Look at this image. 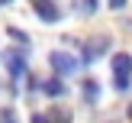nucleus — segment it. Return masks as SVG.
I'll return each mask as SVG.
<instances>
[{
  "mask_svg": "<svg viewBox=\"0 0 132 123\" xmlns=\"http://www.w3.org/2000/svg\"><path fill=\"white\" fill-rule=\"evenodd\" d=\"M3 65H6V71H10V81H13V91L19 88V81H23L26 75H29V65H26V55L23 52H16V49H6L3 55Z\"/></svg>",
  "mask_w": 132,
  "mask_h": 123,
  "instance_id": "f257e3e1",
  "label": "nucleus"
},
{
  "mask_svg": "<svg viewBox=\"0 0 132 123\" xmlns=\"http://www.w3.org/2000/svg\"><path fill=\"white\" fill-rule=\"evenodd\" d=\"M48 65H52V71L55 75H61V78H71V75H77V68H81V58H74L71 52H64V49H55L48 55Z\"/></svg>",
  "mask_w": 132,
  "mask_h": 123,
  "instance_id": "f03ea898",
  "label": "nucleus"
},
{
  "mask_svg": "<svg viewBox=\"0 0 132 123\" xmlns=\"http://www.w3.org/2000/svg\"><path fill=\"white\" fill-rule=\"evenodd\" d=\"M106 52H110V36H94V39H87V42H84L81 62H84V65H94V62H100Z\"/></svg>",
  "mask_w": 132,
  "mask_h": 123,
  "instance_id": "7ed1b4c3",
  "label": "nucleus"
},
{
  "mask_svg": "<svg viewBox=\"0 0 132 123\" xmlns=\"http://www.w3.org/2000/svg\"><path fill=\"white\" fill-rule=\"evenodd\" d=\"M36 16L42 19V23H61V19H64V13L58 10L52 0H36Z\"/></svg>",
  "mask_w": 132,
  "mask_h": 123,
  "instance_id": "20e7f679",
  "label": "nucleus"
},
{
  "mask_svg": "<svg viewBox=\"0 0 132 123\" xmlns=\"http://www.w3.org/2000/svg\"><path fill=\"white\" fill-rule=\"evenodd\" d=\"M110 65H113V75H129L132 78V55L129 52H116Z\"/></svg>",
  "mask_w": 132,
  "mask_h": 123,
  "instance_id": "39448f33",
  "label": "nucleus"
},
{
  "mask_svg": "<svg viewBox=\"0 0 132 123\" xmlns=\"http://www.w3.org/2000/svg\"><path fill=\"white\" fill-rule=\"evenodd\" d=\"M64 91H68V88H64V78H61V75H55V78H48V81H42V94H45V97H61Z\"/></svg>",
  "mask_w": 132,
  "mask_h": 123,
  "instance_id": "423d86ee",
  "label": "nucleus"
},
{
  "mask_svg": "<svg viewBox=\"0 0 132 123\" xmlns=\"http://www.w3.org/2000/svg\"><path fill=\"white\" fill-rule=\"evenodd\" d=\"M81 94H84L87 104H97L100 100V81H97V78H87V81L81 84Z\"/></svg>",
  "mask_w": 132,
  "mask_h": 123,
  "instance_id": "0eeeda50",
  "label": "nucleus"
},
{
  "mask_svg": "<svg viewBox=\"0 0 132 123\" xmlns=\"http://www.w3.org/2000/svg\"><path fill=\"white\" fill-rule=\"evenodd\" d=\"M74 10H81L84 16H90V13H97V0H74Z\"/></svg>",
  "mask_w": 132,
  "mask_h": 123,
  "instance_id": "6e6552de",
  "label": "nucleus"
},
{
  "mask_svg": "<svg viewBox=\"0 0 132 123\" xmlns=\"http://www.w3.org/2000/svg\"><path fill=\"white\" fill-rule=\"evenodd\" d=\"M113 84H116V91H119V94H126V91L132 88V81H129V75H113Z\"/></svg>",
  "mask_w": 132,
  "mask_h": 123,
  "instance_id": "1a4fd4ad",
  "label": "nucleus"
},
{
  "mask_svg": "<svg viewBox=\"0 0 132 123\" xmlns=\"http://www.w3.org/2000/svg\"><path fill=\"white\" fill-rule=\"evenodd\" d=\"M48 117H52V123H71V113H68V110H48Z\"/></svg>",
  "mask_w": 132,
  "mask_h": 123,
  "instance_id": "9d476101",
  "label": "nucleus"
},
{
  "mask_svg": "<svg viewBox=\"0 0 132 123\" xmlns=\"http://www.w3.org/2000/svg\"><path fill=\"white\" fill-rule=\"evenodd\" d=\"M6 32H10V36H13V39H16V42H19V45H23V49H26V45H29V36H26V32H23V29H16V26H10V29H6Z\"/></svg>",
  "mask_w": 132,
  "mask_h": 123,
  "instance_id": "9b49d317",
  "label": "nucleus"
},
{
  "mask_svg": "<svg viewBox=\"0 0 132 123\" xmlns=\"http://www.w3.org/2000/svg\"><path fill=\"white\" fill-rule=\"evenodd\" d=\"M0 123H19L16 120V110H13V107H3V110H0Z\"/></svg>",
  "mask_w": 132,
  "mask_h": 123,
  "instance_id": "f8f14e48",
  "label": "nucleus"
},
{
  "mask_svg": "<svg viewBox=\"0 0 132 123\" xmlns=\"http://www.w3.org/2000/svg\"><path fill=\"white\" fill-rule=\"evenodd\" d=\"M32 123H52L48 113H32Z\"/></svg>",
  "mask_w": 132,
  "mask_h": 123,
  "instance_id": "ddd939ff",
  "label": "nucleus"
},
{
  "mask_svg": "<svg viewBox=\"0 0 132 123\" xmlns=\"http://www.w3.org/2000/svg\"><path fill=\"white\" fill-rule=\"evenodd\" d=\"M126 6V0H110V10H122Z\"/></svg>",
  "mask_w": 132,
  "mask_h": 123,
  "instance_id": "4468645a",
  "label": "nucleus"
},
{
  "mask_svg": "<svg viewBox=\"0 0 132 123\" xmlns=\"http://www.w3.org/2000/svg\"><path fill=\"white\" fill-rule=\"evenodd\" d=\"M122 29H126L129 36H132V19H122Z\"/></svg>",
  "mask_w": 132,
  "mask_h": 123,
  "instance_id": "2eb2a0df",
  "label": "nucleus"
},
{
  "mask_svg": "<svg viewBox=\"0 0 132 123\" xmlns=\"http://www.w3.org/2000/svg\"><path fill=\"white\" fill-rule=\"evenodd\" d=\"M6 3H13V0H0V6H6Z\"/></svg>",
  "mask_w": 132,
  "mask_h": 123,
  "instance_id": "dca6fc26",
  "label": "nucleus"
},
{
  "mask_svg": "<svg viewBox=\"0 0 132 123\" xmlns=\"http://www.w3.org/2000/svg\"><path fill=\"white\" fill-rule=\"evenodd\" d=\"M126 113H129V120H132V104H129V110H126Z\"/></svg>",
  "mask_w": 132,
  "mask_h": 123,
  "instance_id": "f3484780",
  "label": "nucleus"
}]
</instances>
